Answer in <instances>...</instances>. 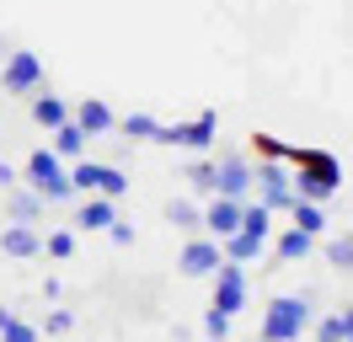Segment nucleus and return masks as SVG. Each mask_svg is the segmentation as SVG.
<instances>
[{
	"instance_id": "1",
	"label": "nucleus",
	"mask_w": 353,
	"mask_h": 342,
	"mask_svg": "<svg viewBox=\"0 0 353 342\" xmlns=\"http://www.w3.org/2000/svg\"><path fill=\"white\" fill-rule=\"evenodd\" d=\"M310 321H316V305H310V299L279 294V299L263 310V337H257V342H300Z\"/></svg>"
},
{
	"instance_id": "2",
	"label": "nucleus",
	"mask_w": 353,
	"mask_h": 342,
	"mask_svg": "<svg viewBox=\"0 0 353 342\" xmlns=\"http://www.w3.org/2000/svg\"><path fill=\"white\" fill-rule=\"evenodd\" d=\"M27 182H32V192H38L43 203H65L70 192H75L65 161H59L54 150H32V155H27Z\"/></svg>"
},
{
	"instance_id": "3",
	"label": "nucleus",
	"mask_w": 353,
	"mask_h": 342,
	"mask_svg": "<svg viewBox=\"0 0 353 342\" xmlns=\"http://www.w3.org/2000/svg\"><path fill=\"white\" fill-rule=\"evenodd\" d=\"M0 86H6V97H32V91H43V59H38L32 48H11L6 64H0Z\"/></svg>"
},
{
	"instance_id": "4",
	"label": "nucleus",
	"mask_w": 353,
	"mask_h": 342,
	"mask_svg": "<svg viewBox=\"0 0 353 342\" xmlns=\"http://www.w3.org/2000/svg\"><path fill=\"white\" fill-rule=\"evenodd\" d=\"M220 139V112L214 107H203L193 123H161V134H155V145H182V150H209Z\"/></svg>"
},
{
	"instance_id": "5",
	"label": "nucleus",
	"mask_w": 353,
	"mask_h": 342,
	"mask_svg": "<svg viewBox=\"0 0 353 342\" xmlns=\"http://www.w3.org/2000/svg\"><path fill=\"white\" fill-rule=\"evenodd\" d=\"M252 188L263 192V203L273 214L289 209V203H294V166H289V161H263V166L252 171Z\"/></svg>"
},
{
	"instance_id": "6",
	"label": "nucleus",
	"mask_w": 353,
	"mask_h": 342,
	"mask_svg": "<svg viewBox=\"0 0 353 342\" xmlns=\"http://www.w3.org/2000/svg\"><path fill=\"white\" fill-rule=\"evenodd\" d=\"M214 310H225V316L246 310V268L241 262H220L214 268Z\"/></svg>"
},
{
	"instance_id": "7",
	"label": "nucleus",
	"mask_w": 353,
	"mask_h": 342,
	"mask_svg": "<svg viewBox=\"0 0 353 342\" xmlns=\"http://www.w3.org/2000/svg\"><path fill=\"white\" fill-rule=\"evenodd\" d=\"M176 262H182V273H188V278H214V268L225 262V252H220V241H214V235H199V241H188V246H182Z\"/></svg>"
},
{
	"instance_id": "8",
	"label": "nucleus",
	"mask_w": 353,
	"mask_h": 342,
	"mask_svg": "<svg viewBox=\"0 0 353 342\" xmlns=\"http://www.w3.org/2000/svg\"><path fill=\"white\" fill-rule=\"evenodd\" d=\"M252 192V166H246L241 155H225V161H214V198H241Z\"/></svg>"
},
{
	"instance_id": "9",
	"label": "nucleus",
	"mask_w": 353,
	"mask_h": 342,
	"mask_svg": "<svg viewBox=\"0 0 353 342\" xmlns=\"http://www.w3.org/2000/svg\"><path fill=\"white\" fill-rule=\"evenodd\" d=\"M289 166L321 177L327 188H343V166H337V155H332V150H305V145H294V161H289Z\"/></svg>"
},
{
	"instance_id": "10",
	"label": "nucleus",
	"mask_w": 353,
	"mask_h": 342,
	"mask_svg": "<svg viewBox=\"0 0 353 342\" xmlns=\"http://www.w3.org/2000/svg\"><path fill=\"white\" fill-rule=\"evenodd\" d=\"M203 230L225 241V235L241 230V198H209V209H203Z\"/></svg>"
},
{
	"instance_id": "11",
	"label": "nucleus",
	"mask_w": 353,
	"mask_h": 342,
	"mask_svg": "<svg viewBox=\"0 0 353 342\" xmlns=\"http://www.w3.org/2000/svg\"><path fill=\"white\" fill-rule=\"evenodd\" d=\"M43 252V235L32 230V225H6L0 230V256H17V262H27V256Z\"/></svg>"
},
{
	"instance_id": "12",
	"label": "nucleus",
	"mask_w": 353,
	"mask_h": 342,
	"mask_svg": "<svg viewBox=\"0 0 353 342\" xmlns=\"http://www.w3.org/2000/svg\"><path fill=\"white\" fill-rule=\"evenodd\" d=\"M70 118L86 128V134H112V128H118V112H112L108 102H97V97H86V102L70 112Z\"/></svg>"
},
{
	"instance_id": "13",
	"label": "nucleus",
	"mask_w": 353,
	"mask_h": 342,
	"mask_svg": "<svg viewBox=\"0 0 353 342\" xmlns=\"http://www.w3.org/2000/svg\"><path fill=\"white\" fill-rule=\"evenodd\" d=\"M48 134H54V155H59V161H81V155H86V128L75 123V118H70V123H59V128H48Z\"/></svg>"
},
{
	"instance_id": "14",
	"label": "nucleus",
	"mask_w": 353,
	"mask_h": 342,
	"mask_svg": "<svg viewBox=\"0 0 353 342\" xmlns=\"http://www.w3.org/2000/svg\"><path fill=\"white\" fill-rule=\"evenodd\" d=\"M112 219H118V209H112V198H102V192H91L86 203H81V214H75L81 230H108Z\"/></svg>"
},
{
	"instance_id": "15",
	"label": "nucleus",
	"mask_w": 353,
	"mask_h": 342,
	"mask_svg": "<svg viewBox=\"0 0 353 342\" xmlns=\"http://www.w3.org/2000/svg\"><path fill=\"white\" fill-rule=\"evenodd\" d=\"M263 246H268L263 235H246V230H236V235H225V241H220L225 262H241V268H246V262H257V256H263Z\"/></svg>"
},
{
	"instance_id": "16",
	"label": "nucleus",
	"mask_w": 353,
	"mask_h": 342,
	"mask_svg": "<svg viewBox=\"0 0 353 342\" xmlns=\"http://www.w3.org/2000/svg\"><path fill=\"white\" fill-rule=\"evenodd\" d=\"M6 214H11V225H32V219H43V198L27 188V192H11L6 188Z\"/></svg>"
},
{
	"instance_id": "17",
	"label": "nucleus",
	"mask_w": 353,
	"mask_h": 342,
	"mask_svg": "<svg viewBox=\"0 0 353 342\" xmlns=\"http://www.w3.org/2000/svg\"><path fill=\"white\" fill-rule=\"evenodd\" d=\"M32 118L43 128H59V123H70V107L59 97H48V91H32Z\"/></svg>"
},
{
	"instance_id": "18",
	"label": "nucleus",
	"mask_w": 353,
	"mask_h": 342,
	"mask_svg": "<svg viewBox=\"0 0 353 342\" xmlns=\"http://www.w3.org/2000/svg\"><path fill=\"white\" fill-rule=\"evenodd\" d=\"M289 214H294V230H305V235H321V230H327V209H321V203L294 198V203H289Z\"/></svg>"
},
{
	"instance_id": "19",
	"label": "nucleus",
	"mask_w": 353,
	"mask_h": 342,
	"mask_svg": "<svg viewBox=\"0 0 353 342\" xmlns=\"http://www.w3.org/2000/svg\"><path fill=\"white\" fill-rule=\"evenodd\" d=\"M310 252H316V235H305V230L279 235V256H284V262H300V256H310Z\"/></svg>"
},
{
	"instance_id": "20",
	"label": "nucleus",
	"mask_w": 353,
	"mask_h": 342,
	"mask_svg": "<svg viewBox=\"0 0 353 342\" xmlns=\"http://www.w3.org/2000/svg\"><path fill=\"white\" fill-rule=\"evenodd\" d=\"M241 230L268 241V230H273V209H268V203H241Z\"/></svg>"
},
{
	"instance_id": "21",
	"label": "nucleus",
	"mask_w": 353,
	"mask_h": 342,
	"mask_svg": "<svg viewBox=\"0 0 353 342\" xmlns=\"http://www.w3.org/2000/svg\"><path fill=\"white\" fill-rule=\"evenodd\" d=\"M118 128H123V139H155L161 134V123L150 112H129V118H118Z\"/></svg>"
},
{
	"instance_id": "22",
	"label": "nucleus",
	"mask_w": 353,
	"mask_h": 342,
	"mask_svg": "<svg viewBox=\"0 0 353 342\" xmlns=\"http://www.w3.org/2000/svg\"><path fill=\"white\" fill-rule=\"evenodd\" d=\"M166 219H172L176 230H199V225H203V214L193 209L188 198H172V203H166Z\"/></svg>"
},
{
	"instance_id": "23",
	"label": "nucleus",
	"mask_w": 353,
	"mask_h": 342,
	"mask_svg": "<svg viewBox=\"0 0 353 342\" xmlns=\"http://www.w3.org/2000/svg\"><path fill=\"white\" fill-rule=\"evenodd\" d=\"M97 192H102V198H123V192H129V177L118 166H102L97 171Z\"/></svg>"
},
{
	"instance_id": "24",
	"label": "nucleus",
	"mask_w": 353,
	"mask_h": 342,
	"mask_svg": "<svg viewBox=\"0 0 353 342\" xmlns=\"http://www.w3.org/2000/svg\"><path fill=\"white\" fill-rule=\"evenodd\" d=\"M0 342H38V326H32V321L6 316V326H0Z\"/></svg>"
},
{
	"instance_id": "25",
	"label": "nucleus",
	"mask_w": 353,
	"mask_h": 342,
	"mask_svg": "<svg viewBox=\"0 0 353 342\" xmlns=\"http://www.w3.org/2000/svg\"><path fill=\"white\" fill-rule=\"evenodd\" d=\"M257 155H263V161H294V145L273 139V134H257Z\"/></svg>"
},
{
	"instance_id": "26",
	"label": "nucleus",
	"mask_w": 353,
	"mask_h": 342,
	"mask_svg": "<svg viewBox=\"0 0 353 342\" xmlns=\"http://www.w3.org/2000/svg\"><path fill=\"white\" fill-rule=\"evenodd\" d=\"M327 262H332V268H348V273H353V235H337V241H327Z\"/></svg>"
},
{
	"instance_id": "27",
	"label": "nucleus",
	"mask_w": 353,
	"mask_h": 342,
	"mask_svg": "<svg viewBox=\"0 0 353 342\" xmlns=\"http://www.w3.org/2000/svg\"><path fill=\"white\" fill-rule=\"evenodd\" d=\"M188 182L214 198V161H193V166H188Z\"/></svg>"
},
{
	"instance_id": "28",
	"label": "nucleus",
	"mask_w": 353,
	"mask_h": 342,
	"mask_svg": "<svg viewBox=\"0 0 353 342\" xmlns=\"http://www.w3.org/2000/svg\"><path fill=\"white\" fill-rule=\"evenodd\" d=\"M230 321H236V316H225V310H209V316H203V332H209V342H230Z\"/></svg>"
},
{
	"instance_id": "29",
	"label": "nucleus",
	"mask_w": 353,
	"mask_h": 342,
	"mask_svg": "<svg viewBox=\"0 0 353 342\" xmlns=\"http://www.w3.org/2000/svg\"><path fill=\"white\" fill-rule=\"evenodd\" d=\"M43 252H48V256H75V230H54V235L43 241Z\"/></svg>"
},
{
	"instance_id": "30",
	"label": "nucleus",
	"mask_w": 353,
	"mask_h": 342,
	"mask_svg": "<svg viewBox=\"0 0 353 342\" xmlns=\"http://www.w3.org/2000/svg\"><path fill=\"white\" fill-rule=\"evenodd\" d=\"M348 332H343V316H327V321H316V342H343Z\"/></svg>"
},
{
	"instance_id": "31",
	"label": "nucleus",
	"mask_w": 353,
	"mask_h": 342,
	"mask_svg": "<svg viewBox=\"0 0 353 342\" xmlns=\"http://www.w3.org/2000/svg\"><path fill=\"white\" fill-rule=\"evenodd\" d=\"M108 235H112V246H134V225H123V219H112Z\"/></svg>"
},
{
	"instance_id": "32",
	"label": "nucleus",
	"mask_w": 353,
	"mask_h": 342,
	"mask_svg": "<svg viewBox=\"0 0 353 342\" xmlns=\"http://www.w3.org/2000/svg\"><path fill=\"white\" fill-rule=\"evenodd\" d=\"M43 326H48V332H70V326H75V316H70V310H48Z\"/></svg>"
},
{
	"instance_id": "33",
	"label": "nucleus",
	"mask_w": 353,
	"mask_h": 342,
	"mask_svg": "<svg viewBox=\"0 0 353 342\" xmlns=\"http://www.w3.org/2000/svg\"><path fill=\"white\" fill-rule=\"evenodd\" d=\"M0 188H17V171L11 166H0Z\"/></svg>"
},
{
	"instance_id": "34",
	"label": "nucleus",
	"mask_w": 353,
	"mask_h": 342,
	"mask_svg": "<svg viewBox=\"0 0 353 342\" xmlns=\"http://www.w3.org/2000/svg\"><path fill=\"white\" fill-rule=\"evenodd\" d=\"M343 332H348V337H353V305H348V310H343ZM348 337H343V342H348Z\"/></svg>"
},
{
	"instance_id": "35",
	"label": "nucleus",
	"mask_w": 353,
	"mask_h": 342,
	"mask_svg": "<svg viewBox=\"0 0 353 342\" xmlns=\"http://www.w3.org/2000/svg\"><path fill=\"white\" fill-rule=\"evenodd\" d=\"M6 316H11V310H6V305H0V326H6Z\"/></svg>"
},
{
	"instance_id": "36",
	"label": "nucleus",
	"mask_w": 353,
	"mask_h": 342,
	"mask_svg": "<svg viewBox=\"0 0 353 342\" xmlns=\"http://www.w3.org/2000/svg\"><path fill=\"white\" fill-rule=\"evenodd\" d=\"M252 342H257V337H252Z\"/></svg>"
},
{
	"instance_id": "37",
	"label": "nucleus",
	"mask_w": 353,
	"mask_h": 342,
	"mask_svg": "<svg viewBox=\"0 0 353 342\" xmlns=\"http://www.w3.org/2000/svg\"><path fill=\"white\" fill-rule=\"evenodd\" d=\"M348 342H353V337H348Z\"/></svg>"
}]
</instances>
